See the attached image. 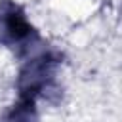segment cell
<instances>
[{
    "mask_svg": "<svg viewBox=\"0 0 122 122\" xmlns=\"http://www.w3.org/2000/svg\"><path fill=\"white\" fill-rule=\"evenodd\" d=\"M61 63V55L55 50L44 48L36 53H32L17 74V92L19 97L25 99H38L46 97V93L53 88L55 69Z\"/></svg>",
    "mask_w": 122,
    "mask_h": 122,
    "instance_id": "6da1fadb",
    "label": "cell"
},
{
    "mask_svg": "<svg viewBox=\"0 0 122 122\" xmlns=\"http://www.w3.org/2000/svg\"><path fill=\"white\" fill-rule=\"evenodd\" d=\"M36 42H40V36L27 19L23 8L13 0H0V46L30 51Z\"/></svg>",
    "mask_w": 122,
    "mask_h": 122,
    "instance_id": "7a4b0ae2",
    "label": "cell"
},
{
    "mask_svg": "<svg viewBox=\"0 0 122 122\" xmlns=\"http://www.w3.org/2000/svg\"><path fill=\"white\" fill-rule=\"evenodd\" d=\"M0 122H38L36 101L19 97L17 103H13L11 109L0 118Z\"/></svg>",
    "mask_w": 122,
    "mask_h": 122,
    "instance_id": "3957f363",
    "label": "cell"
}]
</instances>
